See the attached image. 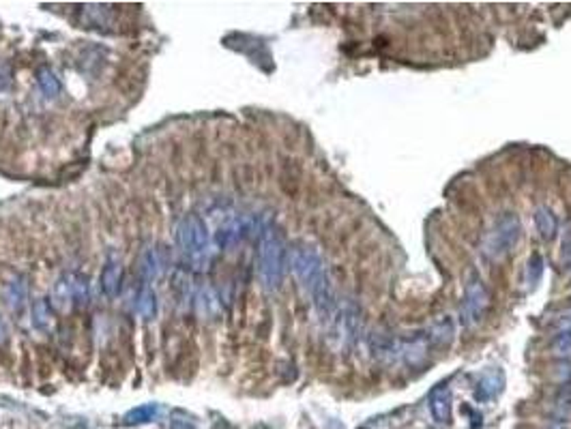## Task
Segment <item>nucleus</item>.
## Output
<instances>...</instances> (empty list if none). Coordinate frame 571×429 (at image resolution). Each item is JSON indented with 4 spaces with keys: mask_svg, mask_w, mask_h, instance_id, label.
<instances>
[{
    "mask_svg": "<svg viewBox=\"0 0 571 429\" xmlns=\"http://www.w3.org/2000/svg\"><path fill=\"white\" fill-rule=\"evenodd\" d=\"M293 270L307 288V292L312 294L318 314L327 316L331 311V290H329L327 270L318 251L312 247H299L293 253Z\"/></svg>",
    "mask_w": 571,
    "mask_h": 429,
    "instance_id": "f257e3e1",
    "label": "nucleus"
},
{
    "mask_svg": "<svg viewBox=\"0 0 571 429\" xmlns=\"http://www.w3.org/2000/svg\"><path fill=\"white\" fill-rule=\"evenodd\" d=\"M286 266V245L275 226H264L260 232V249H258V275L264 290L273 292L279 288Z\"/></svg>",
    "mask_w": 571,
    "mask_h": 429,
    "instance_id": "f03ea898",
    "label": "nucleus"
},
{
    "mask_svg": "<svg viewBox=\"0 0 571 429\" xmlns=\"http://www.w3.org/2000/svg\"><path fill=\"white\" fill-rule=\"evenodd\" d=\"M176 243L185 260L202 264L210 256V234L200 214H185L176 228Z\"/></svg>",
    "mask_w": 571,
    "mask_h": 429,
    "instance_id": "7ed1b4c3",
    "label": "nucleus"
},
{
    "mask_svg": "<svg viewBox=\"0 0 571 429\" xmlns=\"http://www.w3.org/2000/svg\"><path fill=\"white\" fill-rule=\"evenodd\" d=\"M52 303L58 311L71 307H84L89 303V281L78 273H62L52 290Z\"/></svg>",
    "mask_w": 571,
    "mask_h": 429,
    "instance_id": "20e7f679",
    "label": "nucleus"
},
{
    "mask_svg": "<svg viewBox=\"0 0 571 429\" xmlns=\"http://www.w3.org/2000/svg\"><path fill=\"white\" fill-rule=\"evenodd\" d=\"M518 236H520V224L516 217H505L501 219L494 230L490 232L487 241H485V253L490 258H496V256H503L505 251H509L516 243H518Z\"/></svg>",
    "mask_w": 571,
    "mask_h": 429,
    "instance_id": "39448f33",
    "label": "nucleus"
},
{
    "mask_svg": "<svg viewBox=\"0 0 571 429\" xmlns=\"http://www.w3.org/2000/svg\"><path fill=\"white\" fill-rule=\"evenodd\" d=\"M99 283H101V292L108 297V299H114L118 297L120 292V285H123V264L118 258L110 256L103 270H101V277H99Z\"/></svg>",
    "mask_w": 571,
    "mask_h": 429,
    "instance_id": "423d86ee",
    "label": "nucleus"
},
{
    "mask_svg": "<svg viewBox=\"0 0 571 429\" xmlns=\"http://www.w3.org/2000/svg\"><path fill=\"white\" fill-rule=\"evenodd\" d=\"M28 301V281L24 275H16L5 285V303L11 311L20 314Z\"/></svg>",
    "mask_w": 571,
    "mask_h": 429,
    "instance_id": "0eeeda50",
    "label": "nucleus"
},
{
    "mask_svg": "<svg viewBox=\"0 0 571 429\" xmlns=\"http://www.w3.org/2000/svg\"><path fill=\"white\" fill-rule=\"evenodd\" d=\"M485 303H487V297H485L483 285L477 279L470 281L468 288H466V303H464V318H466V322L479 320V316L485 309Z\"/></svg>",
    "mask_w": 571,
    "mask_h": 429,
    "instance_id": "6e6552de",
    "label": "nucleus"
},
{
    "mask_svg": "<svg viewBox=\"0 0 571 429\" xmlns=\"http://www.w3.org/2000/svg\"><path fill=\"white\" fill-rule=\"evenodd\" d=\"M162 268H164L162 251L157 247H147V251L140 258V275L145 279V283L151 285V281H155L162 275Z\"/></svg>",
    "mask_w": 571,
    "mask_h": 429,
    "instance_id": "1a4fd4ad",
    "label": "nucleus"
},
{
    "mask_svg": "<svg viewBox=\"0 0 571 429\" xmlns=\"http://www.w3.org/2000/svg\"><path fill=\"white\" fill-rule=\"evenodd\" d=\"M133 307H135V314H137L142 320H153V318L157 316V297H155V292H153L151 285L142 283V288H140L137 294H135V303H133Z\"/></svg>",
    "mask_w": 571,
    "mask_h": 429,
    "instance_id": "9d476101",
    "label": "nucleus"
},
{
    "mask_svg": "<svg viewBox=\"0 0 571 429\" xmlns=\"http://www.w3.org/2000/svg\"><path fill=\"white\" fill-rule=\"evenodd\" d=\"M430 401H432L430 404L432 416L439 423H449L451 421V391L447 387H439L432 393V399Z\"/></svg>",
    "mask_w": 571,
    "mask_h": 429,
    "instance_id": "9b49d317",
    "label": "nucleus"
},
{
    "mask_svg": "<svg viewBox=\"0 0 571 429\" xmlns=\"http://www.w3.org/2000/svg\"><path fill=\"white\" fill-rule=\"evenodd\" d=\"M159 412V406L157 404H142L133 410H129L125 414V423L127 425H142V423H151Z\"/></svg>",
    "mask_w": 571,
    "mask_h": 429,
    "instance_id": "f8f14e48",
    "label": "nucleus"
},
{
    "mask_svg": "<svg viewBox=\"0 0 571 429\" xmlns=\"http://www.w3.org/2000/svg\"><path fill=\"white\" fill-rule=\"evenodd\" d=\"M37 80H39V88L43 91V95H45L47 99L58 97V93H60V82H58V78L52 74L50 69H41Z\"/></svg>",
    "mask_w": 571,
    "mask_h": 429,
    "instance_id": "ddd939ff",
    "label": "nucleus"
},
{
    "mask_svg": "<svg viewBox=\"0 0 571 429\" xmlns=\"http://www.w3.org/2000/svg\"><path fill=\"white\" fill-rule=\"evenodd\" d=\"M535 224H537V230L541 232L543 239H552V236H554L556 222H554V217L550 214L548 208H539V210L535 212Z\"/></svg>",
    "mask_w": 571,
    "mask_h": 429,
    "instance_id": "4468645a",
    "label": "nucleus"
},
{
    "mask_svg": "<svg viewBox=\"0 0 571 429\" xmlns=\"http://www.w3.org/2000/svg\"><path fill=\"white\" fill-rule=\"evenodd\" d=\"M33 326L37 331H45L50 326V309H47V301L39 299L33 305Z\"/></svg>",
    "mask_w": 571,
    "mask_h": 429,
    "instance_id": "2eb2a0df",
    "label": "nucleus"
},
{
    "mask_svg": "<svg viewBox=\"0 0 571 429\" xmlns=\"http://www.w3.org/2000/svg\"><path fill=\"white\" fill-rule=\"evenodd\" d=\"M168 427H170V429H198L196 423H189L187 418H179V416H174V418L170 421Z\"/></svg>",
    "mask_w": 571,
    "mask_h": 429,
    "instance_id": "dca6fc26",
    "label": "nucleus"
},
{
    "mask_svg": "<svg viewBox=\"0 0 571 429\" xmlns=\"http://www.w3.org/2000/svg\"><path fill=\"white\" fill-rule=\"evenodd\" d=\"M7 335H9V326H7V322L3 318H0V343L7 339Z\"/></svg>",
    "mask_w": 571,
    "mask_h": 429,
    "instance_id": "f3484780",
    "label": "nucleus"
},
{
    "mask_svg": "<svg viewBox=\"0 0 571 429\" xmlns=\"http://www.w3.org/2000/svg\"><path fill=\"white\" fill-rule=\"evenodd\" d=\"M556 429H562V427H556Z\"/></svg>",
    "mask_w": 571,
    "mask_h": 429,
    "instance_id": "a211bd4d",
    "label": "nucleus"
}]
</instances>
